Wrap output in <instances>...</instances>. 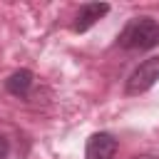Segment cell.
Listing matches in <instances>:
<instances>
[{"label":"cell","instance_id":"obj_1","mask_svg":"<svg viewBox=\"0 0 159 159\" xmlns=\"http://www.w3.org/2000/svg\"><path fill=\"white\" fill-rule=\"evenodd\" d=\"M117 42L124 50H152L154 45H159V22L149 15L132 17L119 32Z\"/></svg>","mask_w":159,"mask_h":159},{"label":"cell","instance_id":"obj_2","mask_svg":"<svg viewBox=\"0 0 159 159\" xmlns=\"http://www.w3.org/2000/svg\"><path fill=\"white\" fill-rule=\"evenodd\" d=\"M157 80H159V55L147 57L134 67V72L127 80V94H142L152 84H157Z\"/></svg>","mask_w":159,"mask_h":159},{"label":"cell","instance_id":"obj_3","mask_svg":"<svg viewBox=\"0 0 159 159\" xmlns=\"http://www.w3.org/2000/svg\"><path fill=\"white\" fill-rule=\"evenodd\" d=\"M117 139L107 132H97L87 139V159H114L117 154Z\"/></svg>","mask_w":159,"mask_h":159},{"label":"cell","instance_id":"obj_4","mask_svg":"<svg viewBox=\"0 0 159 159\" xmlns=\"http://www.w3.org/2000/svg\"><path fill=\"white\" fill-rule=\"evenodd\" d=\"M107 12H109V5H107V2H84V5L80 7V12H77L75 22H72V30H75V32H84V30H89L97 20H102Z\"/></svg>","mask_w":159,"mask_h":159},{"label":"cell","instance_id":"obj_5","mask_svg":"<svg viewBox=\"0 0 159 159\" xmlns=\"http://www.w3.org/2000/svg\"><path fill=\"white\" fill-rule=\"evenodd\" d=\"M30 87H32V72L30 70H17L5 82V89L10 94H15V97H25L30 92Z\"/></svg>","mask_w":159,"mask_h":159},{"label":"cell","instance_id":"obj_6","mask_svg":"<svg viewBox=\"0 0 159 159\" xmlns=\"http://www.w3.org/2000/svg\"><path fill=\"white\" fill-rule=\"evenodd\" d=\"M7 154H10V144L5 137H0V159H7Z\"/></svg>","mask_w":159,"mask_h":159}]
</instances>
